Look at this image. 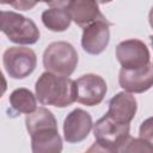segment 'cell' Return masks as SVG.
Instances as JSON below:
<instances>
[{"mask_svg":"<svg viewBox=\"0 0 153 153\" xmlns=\"http://www.w3.org/2000/svg\"><path fill=\"white\" fill-rule=\"evenodd\" d=\"M25 124L29 134H31L33 130L43 127H57L56 120L51 111H49L45 108H38L33 111L29 112L25 117Z\"/></svg>","mask_w":153,"mask_h":153,"instance_id":"15","label":"cell"},{"mask_svg":"<svg viewBox=\"0 0 153 153\" xmlns=\"http://www.w3.org/2000/svg\"><path fill=\"white\" fill-rule=\"evenodd\" d=\"M37 59L32 49L11 47L4 53V67L13 79H24L36 68Z\"/></svg>","mask_w":153,"mask_h":153,"instance_id":"5","label":"cell"},{"mask_svg":"<svg viewBox=\"0 0 153 153\" xmlns=\"http://www.w3.org/2000/svg\"><path fill=\"white\" fill-rule=\"evenodd\" d=\"M75 85H76L75 100L88 106L99 104L103 100L108 90L105 80L96 74H85L80 76L75 81Z\"/></svg>","mask_w":153,"mask_h":153,"instance_id":"7","label":"cell"},{"mask_svg":"<svg viewBox=\"0 0 153 153\" xmlns=\"http://www.w3.org/2000/svg\"><path fill=\"white\" fill-rule=\"evenodd\" d=\"M92 128V118L82 109H75L69 112L63 123L65 140L69 143L85 140Z\"/></svg>","mask_w":153,"mask_h":153,"instance_id":"9","label":"cell"},{"mask_svg":"<svg viewBox=\"0 0 153 153\" xmlns=\"http://www.w3.org/2000/svg\"><path fill=\"white\" fill-rule=\"evenodd\" d=\"M152 142L146 141L143 139H131L129 137L126 142L122 152H152L153 147L151 145Z\"/></svg>","mask_w":153,"mask_h":153,"instance_id":"17","label":"cell"},{"mask_svg":"<svg viewBox=\"0 0 153 153\" xmlns=\"http://www.w3.org/2000/svg\"><path fill=\"white\" fill-rule=\"evenodd\" d=\"M0 31L17 44H33L39 39V30L36 24L12 11L0 12Z\"/></svg>","mask_w":153,"mask_h":153,"instance_id":"3","label":"cell"},{"mask_svg":"<svg viewBox=\"0 0 153 153\" xmlns=\"http://www.w3.org/2000/svg\"><path fill=\"white\" fill-rule=\"evenodd\" d=\"M67 12L79 26H87L97 20H106L100 13L96 0H69L67 4Z\"/></svg>","mask_w":153,"mask_h":153,"instance_id":"12","label":"cell"},{"mask_svg":"<svg viewBox=\"0 0 153 153\" xmlns=\"http://www.w3.org/2000/svg\"><path fill=\"white\" fill-rule=\"evenodd\" d=\"M94 145L88 149L104 152H122L129 136V124H121L104 115L93 127Z\"/></svg>","mask_w":153,"mask_h":153,"instance_id":"2","label":"cell"},{"mask_svg":"<svg viewBox=\"0 0 153 153\" xmlns=\"http://www.w3.org/2000/svg\"><path fill=\"white\" fill-rule=\"evenodd\" d=\"M10 103L14 110L29 114L36 109V98L33 93L26 88H17L10 96Z\"/></svg>","mask_w":153,"mask_h":153,"instance_id":"16","label":"cell"},{"mask_svg":"<svg viewBox=\"0 0 153 153\" xmlns=\"http://www.w3.org/2000/svg\"><path fill=\"white\" fill-rule=\"evenodd\" d=\"M136 99L127 92H120L111 98L109 110L105 114L112 121L121 124H129L136 112Z\"/></svg>","mask_w":153,"mask_h":153,"instance_id":"11","label":"cell"},{"mask_svg":"<svg viewBox=\"0 0 153 153\" xmlns=\"http://www.w3.org/2000/svg\"><path fill=\"white\" fill-rule=\"evenodd\" d=\"M71 16L66 8L62 7H51L45 10L42 13L43 24L51 31H65L71 25Z\"/></svg>","mask_w":153,"mask_h":153,"instance_id":"14","label":"cell"},{"mask_svg":"<svg viewBox=\"0 0 153 153\" xmlns=\"http://www.w3.org/2000/svg\"><path fill=\"white\" fill-rule=\"evenodd\" d=\"M31 146L35 153H59L62 151V140L57 127H43L31 134Z\"/></svg>","mask_w":153,"mask_h":153,"instance_id":"13","label":"cell"},{"mask_svg":"<svg viewBox=\"0 0 153 153\" xmlns=\"http://www.w3.org/2000/svg\"><path fill=\"white\" fill-rule=\"evenodd\" d=\"M12 1L13 0H0V4H8V5H11Z\"/></svg>","mask_w":153,"mask_h":153,"instance_id":"22","label":"cell"},{"mask_svg":"<svg viewBox=\"0 0 153 153\" xmlns=\"http://www.w3.org/2000/svg\"><path fill=\"white\" fill-rule=\"evenodd\" d=\"M37 2L35 0H13L11 6L19 11H29L32 7H35Z\"/></svg>","mask_w":153,"mask_h":153,"instance_id":"19","label":"cell"},{"mask_svg":"<svg viewBox=\"0 0 153 153\" xmlns=\"http://www.w3.org/2000/svg\"><path fill=\"white\" fill-rule=\"evenodd\" d=\"M36 2H45L53 7H62V6H67V4L69 2V0H35Z\"/></svg>","mask_w":153,"mask_h":153,"instance_id":"20","label":"cell"},{"mask_svg":"<svg viewBox=\"0 0 153 153\" xmlns=\"http://www.w3.org/2000/svg\"><path fill=\"white\" fill-rule=\"evenodd\" d=\"M78 65V54L67 42H54L43 54V66L48 72L60 75H71Z\"/></svg>","mask_w":153,"mask_h":153,"instance_id":"4","label":"cell"},{"mask_svg":"<svg viewBox=\"0 0 153 153\" xmlns=\"http://www.w3.org/2000/svg\"><path fill=\"white\" fill-rule=\"evenodd\" d=\"M96 1H98V2H100V4H108V2H110V1H112V0H96Z\"/></svg>","mask_w":153,"mask_h":153,"instance_id":"23","label":"cell"},{"mask_svg":"<svg viewBox=\"0 0 153 153\" xmlns=\"http://www.w3.org/2000/svg\"><path fill=\"white\" fill-rule=\"evenodd\" d=\"M118 81L122 88L128 92L141 93L151 88L153 82V71L149 63L141 69H124L120 71Z\"/></svg>","mask_w":153,"mask_h":153,"instance_id":"10","label":"cell"},{"mask_svg":"<svg viewBox=\"0 0 153 153\" xmlns=\"http://www.w3.org/2000/svg\"><path fill=\"white\" fill-rule=\"evenodd\" d=\"M140 137L152 142V120H146L140 127Z\"/></svg>","mask_w":153,"mask_h":153,"instance_id":"18","label":"cell"},{"mask_svg":"<svg viewBox=\"0 0 153 153\" xmlns=\"http://www.w3.org/2000/svg\"><path fill=\"white\" fill-rule=\"evenodd\" d=\"M36 97L43 105H54L57 108L68 106L75 102V81L66 75L45 72L36 81Z\"/></svg>","mask_w":153,"mask_h":153,"instance_id":"1","label":"cell"},{"mask_svg":"<svg viewBox=\"0 0 153 153\" xmlns=\"http://www.w3.org/2000/svg\"><path fill=\"white\" fill-rule=\"evenodd\" d=\"M110 25L111 24L108 20H97L85 26L81 37V45L86 53L98 55L105 50L110 38Z\"/></svg>","mask_w":153,"mask_h":153,"instance_id":"8","label":"cell"},{"mask_svg":"<svg viewBox=\"0 0 153 153\" xmlns=\"http://www.w3.org/2000/svg\"><path fill=\"white\" fill-rule=\"evenodd\" d=\"M116 57L124 69H141L151 63L146 44L139 39H127L116 48Z\"/></svg>","mask_w":153,"mask_h":153,"instance_id":"6","label":"cell"},{"mask_svg":"<svg viewBox=\"0 0 153 153\" xmlns=\"http://www.w3.org/2000/svg\"><path fill=\"white\" fill-rule=\"evenodd\" d=\"M6 88H7V82H6V79H5L2 72L0 71V98L6 92Z\"/></svg>","mask_w":153,"mask_h":153,"instance_id":"21","label":"cell"}]
</instances>
